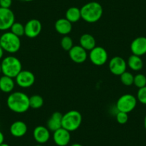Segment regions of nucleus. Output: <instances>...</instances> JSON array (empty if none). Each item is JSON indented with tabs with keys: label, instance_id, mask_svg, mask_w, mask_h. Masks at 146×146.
<instances>
[{
	"label": "nucleus",
	"instance_id": "obj_5",
	"mask_svg": "<svg viewBox=\"0 0 146 146\" xmlns=\"http://www.w3.org/2000/svg\"><path fill=\"white\" fill-rule=\"evenodd\" d=\"M82 117L81 113L78 110H70L62 115V127L69 132H73L78 130L81 125Z\"/></svg>",
	"mask_w": 146,
	"mask_h": 146
},
{
	"label": "nucleus",
	"instance_id": "obj_38",
	"mask_svg": "<svg viewBox=\"0 0 146 146\" xmlns=\"http://www.w3.org/2000/svg\"><path fill=\"white\" fill-rule=\"evenodd\" d=\"M35 146H43V145L42 144H38V145H35Z\"/></svg>",
	"mask_w": 146,
	"mask_h": 146
},
{
	"label": "nucleus",
	"instance_id": "obj_37",
	"mask_svg": "<svg viewBox=\"0 0 146 146\" xmlns=\"http://www.w3.org/2000/svg\"><path fill=\"white\" fill-rule=\"evenodd\" d=\"M24 1H25V2H32L34 0H24Z\"/></svg>",
	"mask_w": 146,
	"mask_h": 146
},
{
	"label": "nucleus",
	"instance_id": "obj_21",
	"mask_svg": "<svg viewBox=\"0 0 146 146\" xmlns=\"http://www.w3.org/2000/svg\"><path fill=\"white\" fill-rule=\"evenodd\" d=\"M127 64L133 71H140L143 67V62L141 57L139 56L132 54L128 57Z\"/></svg>",
	"mask_w": 146,
	"mask_h": 146
},
{
	"label": "nucleus",
	"instance_id": "obj_39",
	"mask_svg": "<svg viewBox=\"0 0 146 146\" xmlns=\"http://www.w3.org/2000/svg\"><path fill=\"white\" fill-rule=\"evenodd\" d=\"M0 109H1V104H0Z\"/></svg>",
	"mask_w": 146,
	"mask_h": 146
},
{
	"label": "nucleus",
	"instance_id": "obj_28",
	"mask_svg": "<svg viewBox=\"0 0 146 146\" xmlns=\"http://www.w3.org/2000/svg\"><path fill=\"white\" fill-rule=\"evenodd\" d=\"M137 100L143 105H146V86L140 88L137 93Z\"/></svg>",
	"mask_w": 146,
	"mask_h": 146
},
{
	"label": "nucleus",
	"instance_id": "obj_12",
	"mask_svg": "<svg viewBox=\"0 0 146 146\" xmlns=\"http://www.w3.org/2000/svg\"><path fill=\"white\" fill-rule=\"evenodd\" d=\"M70 59L77 64H82L88 59L87 51L80 45H74L68 52Z\"/></svg>",
	"mask_w": 146,
	"mask_h": 146
},
{
	"label": "nucleus",
	"instance_id": "obj_15",
	"mask_svg": "<svg viewBox=\"0 0 146 146\" xmlns=\"http://www.w3.org/2000/svg\"><path fill=\"white\" fill-rule=\"evenodd\" d=\"M33 137L38 144H44L50 140V131L43 125L36 126L33 131Z\"/></svg>",
	"mask_w": 146,
	"mask_h": 146
},
{
	"label": "nucleus",
	"instance_id": "obj_36",
	"mask_svg": "<svg viewBox=\"0 0 146 146\" xmlns=\"http://www.w3.org/2000/svg\"><path fill=\"white\" fill-rule=\"evenodd\" d=\"M2 73V67H1V62H0V74Z\"/></svg>",
	"mask_w": 146,
	"mask_h": 146
},
{
	"label": "nucleus",
	"instance_id": "obj_35",
	"mask_svg": "<svg viewBox=\"0 0 146 146\" xmlns=\"http://www.w3.org/2000/svg\"><path fill=\"white\" fill-rule=\"evenodd\" d=\"M0 146H10L9 145H8V144H7V143H2V144H1L0 145Z\"/></svg>",
	"mask_w": 146,
	"mask_h": 146
},
{
	"label": "nucleus",
	"instance_id": "obj_14",
	"mask_svg": "<svg viewBox=\"0 0 146 146\" xmlns=\"http://www.w3.org/2000/svg\"><path fill=\"white\" fill-rule=\"evenodd\" d=\"M130 50L133 54L141 56L146 54V37L145 36H138L132 41L130 44Z\"/></svg>",
	"mask_w": 146,
	"mask_h": 146
},
{
	"label": "nucleus",
	"instance_id": "obj_34",
	"mask_svg": "<svg viewBox=\"0 0 146 146\" xmlns=\"http://www.w3.org/2000/svg\"><path fill=\"white\" fill-rule=\"evenodd\" d=\"M144 127H145V130H146V115H145V118H144Z\"/></svg>",
	"mask_w": 146,
	"mask_h": 146
},
{
	"label": "nucleus",
	"instance_id": "obj_32",
	"mask_svg": "<svg viewBox=\"0 0 146 146\" xmlns=\"http://www.w3.org/2000/svg\"><path fill=\"white\" fill-rule=\"evenodd\" d=\"M4 53H5V50H3V48L0 45V60L2 59V57H3Z\"/></svg>",
	"mask_w": 146,
	"mask_h": 146
},
{
	"label": "nucleus",
	"instance_id": "obj_24",
	"mask_svg": "<svg viewBox=\"0 0 146 146\" xmlns=\"http://www.w3.org/2000/svg\"><path fill=\"white\" fill-rule=\"evenodd\" d=\"M10 30L11 32H12L14 35H17L19 37L25 35V26L20 22H15L11 27Z\"/></svg>",
	"mask_w": 146,
	"mask_h": 146
},
{
	"label": "nucleus",
	"instance_id": "obj_1",
	"mask_svg": "<svg viewBox=\"0 0 146 146\" xmlns=\"http://www.w3.org/2000/svg\"><path fill=\"white\" fill-rule=\"evenodd\" d=\"M7 105L11 111L15 113H24L30 108L29 98L22 92H12L7 99Z\"/></svg>",
	"mask_w": 146,
	"mask_h": 146
},
{
	"label": "nucleus",
	"instance_id": "obj_25",
	"mask_svg": "<svg viewBox=\"0 0 146 146\" xmlns=\"http://www.w3.org/2000/svg\"><path fill=\"white\" fill-rule=\"evenodd\" d=\"M120 76L121 82L125 86H131L134 82V76L132 73L125 71Z\"/></svg>",
	"mask_w": 146,
	"mask_h": 146
},
{
	"label": "nucleus",
	"instance_id": "obj_23",
	"mask_svg": "<svg viewBox=\"0 0 146 146\" xmlns=\"http://www.w3.org/2000/svg\"><path fill=\"white\" fill-rule=\"evenodd\" d=\"M44 104V99L41 95H34L29 98V107L32 109H40Z\"/></svg>",
	"mask_w": 146,
	"mask_h": 146
},
{
	"label": "nucleus",
	"instance_id": "obj_6",
	"mask_svg": "<svg viewBox=\"0 0 146 146\" xmlns=\"http://www.w3.org/2000/svg\"><path fill=\"white\" fill-rule=\"evenodd\" d=\"M137 100L131 94H125L120 96L116 102V108L118 111L129 113L135 108Z\"/></svg>",
	"mask_w": 146,
	"mask_h": 146
},
{
	"label": "nucleus",
	"instance_id": "obj_18",
	"mask_svg": "<svg viewBox=\"0 0 146 146\" xmlns=\"http://www.w3.org/2000/svg\"><path fill=\"white\" fill-rule=\"evenodd\" d=\"M62 115H63L60 112H54L52 113L47 122V127L50 131L54 132L61 128Z\"/></svg>",
	"mask_w": 146,
	"mask_h": 146
},
{
	"label": "nucleus",
	"instance_id": "obj_19",
	"mask_svg": "<svg viewBox=\"0 0 146 146\" xmlns=\"http://www.w3.org/2000/svg\"><path fill=\"white\" fill-rule=\"evenodd\" d=\"M80 45L86 51H90L96 47V40L90 34H83L80 38Z\"/></svg>",
	"mask_w": 146,
	"mask_h": 146
},
{
	"label": "nucleus",
	"instance_id": "obj_13",
	"mask_svg": "<svg viewBox=\"0 0 146 146\" xmlns=\"http://www.w3.org/2000/svg\"><path fill=\"white\" fill-rule=\"evenodd\" d=\"M53 141L57 146H67L70 143L71 135L70 132L63 127L53 132Z\"/></svg>",
	"mask_w": 146,
	"mask_h": 146
},
{
	"label": "nucleus",
	"instance_id": "obj_7",
	"mask_svg": "<svg viewBox=\"0 0 146 146\" xmlns=\"http://www.w3.org/2000/svg\"><path fill=\"white\" fill-rule=\"evenodd\" d=\"M89 58L91 62L95 65H104L108 60V52L103 47L96 46L90 51Z\"/></svg>",
	"mask_w": 146,
	"mask_h": 146
},
{
	"label": "nucleus",
	"instance_id": "obj_33",
	"mask_svg": "<svg viewBox=\"0 0 146 146\" xmlns=\"http://www.w3.org/2000/svg\"><path fill=\"white\" fill-rule=\"evenodd\" d=\"M70 146H82L81 144H79V143H74V144L71 145Z\"/></svg>",
	"mask_w": 146,
	"mask_h": 146
},
{
	"label": "nucleus",
	"instance_id": "obj_31",
	"mask_svg": "<svg viewBox=\"0 0 146 146\" xmlns=\"http://www.w3.org/2000/svg\"><path fill=\"white\" fill-rule=\"evenodd\" d=\"M4 141H5V135L2 131H0V145L4 143Z\"/></svg>",
	"mask_w": 146,
	"mask_h": 146
},
{
	"label": "nucleus",
	"instance_id": "obj_29",
	"mask_svg": "<svg viewBox=\"0 0 146 146\" xmlns=\"http://www.w3.org/2000/svg\"><path fill=\"white\" fill-rule=\"evenodd\" d=\"M116 120L121 125L125 124L128 120V115L124 112L118 111V113L116 114Z\"/></svg>",
	"mask_w": 146,
	"mask_h": 146
},
{
	"label": "nucleus",
	"instance_id": "obj_16",
	"mask_svg": "<svg viewBox=\"0 0 146 146\" xmlns=\"http://www.w3.org/2000/svg\"><path fill=\"white\" fill-rule=\"evenodd\" d=\"M27 125L26 123L21 120L15 121L11 125L9 131L11 135L15 137H22L27 132Z\"/></svg>",
	"mask_w": 146,
	"mask_h": 146
},
{
	"label": "nucleus",
	"instance_id": "obj_26",
	"mask_svg": "<svg viewBox=\"0 0 146 146\" xmlns=\"http://www.w3.org/2000/svg\"><path fill=\"white\" fill-rule=\"evenodd\" d=\"M60 44H61L62 48L67 52L70 51L72 47L74 46L72 39L68 35H64L63 36L61 40V42H60Z\"/></svg>",
	"mask_w": 146,
	"mask_h": 146
},
{
	"label": "nucleus",
	"instance_id": "obj_30",
	"mask_svg": "<svg viewBox=\"0 0 146 146\" xmlns=\"http://www.w3.org/2000/svg\"><path fill=\"white\" fill-rule=\"evenodd\" d=\"M13 0H0V7L10 9Z\"/></svg>",
	"mask_w": 146,
	"mask_h": 146
},
{
	"label": "nucleus",
	"instance_id": "obj_11",
	"mask_svg": "<svg viewBox=\"0 0 146 146\" xmlns=\"http://www.w3.org/2000/svg\"><path fill=\"white\" fill-rule=\"evenodd\" d=\"M42 23L36 19L28 21L25 25V35L29 38H35L40 34L42 31Z\"/></svg>",
	"mask_w": 146,
	"mask_h": 146
},
{
	"label": "nucleus",
	"instance_id": "obj_8",
	"mask_svg": "<svg viewBox=\"0 0 146 146\" xmlns=\"http://www.w3.org/2000/svg\"><path fill=\"white\" fill-rule=\"evenodd\" d=\"M15 22V16L10 9L0 7V31H7Z\"/></svg>",
	"mask_w": 146,
	"mask_h": 146
},
{
	"label": "nucleus",
	"instance_id": "obj_10",
	"mask_svg": "<svg viewBox=\"0 0 146 146\" xmlns=\"http://www.w3.org/2000/svg\"><path fill=\"white\" fill-rule=\"evenodd\" d=\"M127 64V62L121 57L115 56L109 62V69L112 74L115 75H121L126 71Z\"/></svg>",
	"mask_w": 146,
	"mask_h": 146
},
{
	"label": "nucleus",
	"instance_id": "obj_2",
	"mask_svg": "<svg viewBox=\"0 0 146 146\" xmlns=\"http://www.w3.org/2000/svg\"><path fill=\"white\" fill-rule=\"evenodd\" d=\"M81 19L88 23H95L101 19L103 14L102 5L97 2H90L80 8Z\"/></svg>",
	"mask_w": 146,
	"mask_h": 146
},
{
	"label": "nucleus",
	"instance_id": "obj_20",
	"mask_svg": "<svg viewBox=\"0 0 146 146\" xmlns=\"http://www.w3.org/2000/svg\"><path fill=\"white\" fill-rule=\"evenodd\" d=\"M15 86V80L12 78L3 75L0 78V90L5 93H10Z\"/></svg>",
	"mask_w": 146,
	"mask_h": 146
},
{
	"label": "nucleus",
	"instance_id": "obj_4",
	"mask_svg": "<svg viewBox=\"0 0 146 146\" xmlns=\"http://www.w3.org/2000/svg\"><path fill=\"white\" fill-rule=\"evenodd\" d=\"M0 45L5 52L10 54L17 52L21 47V40L19 36L11 32H6L0 36Z\"/></svg>",
	"mask_w": 146,
	"mask_h": 146
},
{
	"label": "nucleus",
	"instance_id": "obj_22",
	"mask_svg": "<svg viewBox=\"0 0 146 146\" xmlns=\"http://www.w3.org/2000/svg\"><path fill=\"white\" fill-rule=\"evenodd\" d=\"M65 18L72 24L78 22L81 19L80 9L76 7H70L66 11Z\"/></svg>",
	"mask_w": 146,
	"mask_h": 146
},
{
	"label": "nucleus",
	"instance_id": "obj_3",
	"mask_svg": "<svg viewBox=\"0 0 146 146\" xmlns=\"http://www.w3.org/2000/svg\"><path fill=\"white\" fill-rule=\"evenodd\" d=\"M2 73L3 75L15 78L22 70V64L20 60L15 56H7L1 62Z\"/></svg>",
	"mask_w": 146,
	"mask_h": 146
},
{
	"label": "nucleus",
	"instance_id": "obj_17",
	"mask_svg": "<svg viewBox=\"0 0 146 146\" xmlns=\"http://www.w3.org/2000/svg\"><path fill=\"white\" fill-rule=\"evenodd\" d=\"M54 28L57 33L62 35H68L71 32L72 29V25L70 21L66 18H61L56 21L54 24Z\"/></svg>",
	"mask_w": 146,
	"mask_h": 146
},
{
	"label": "nucleus",
	"instance_id": "obj_27",
	"mask_svg": "<svg viewBox=\"0 0 146 146\" xmlns=\"http://www.w3.org/2000/svg\"><path fill=\"white\" fill-rule=\"evenodd\" d=\"M133 85L139 89L146 86V77L143 74H137L135 76H134Z\"/></svg>",
	"mask_w": 146,
	"mask_h": 146
},
{
	"label": "nucleus",
	"instance_id": "obj_40",
	"mask_svg": "<svg viewBox=\"0 0 146 146\" xmlns=\"http://www.w3.org/2000/svg\"><path fill=\"white\" fill-rule=\"evenodd\" d=\"M21 146H23V145H21Z\"/></svg>",
	"mask_w": 146,
	"mask_h": 146
},
{
	"label": "nucleus",
	"instance_id": "obj_9",
	"mask_svg": "<svg viewBox=\"0 0 146 146\" xmlns=\"http://www.w3.org/2000/svg\"><path fill=\"white\" fill-rule=\"evenodd\" d=\"M15 79L17 85L22 88H30L35 82V75L29 70H22L17 75Z\"/></svg>",
	"mask_w": 146,
	"mask_h": 146
}]
</instances>
